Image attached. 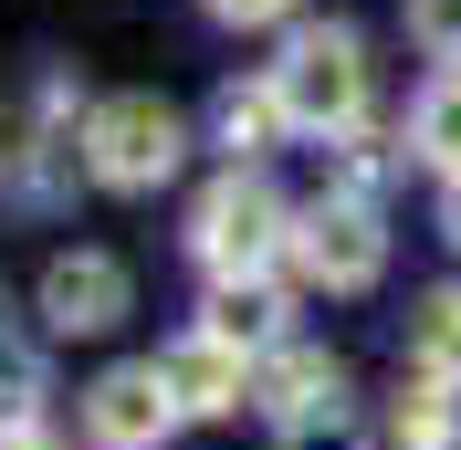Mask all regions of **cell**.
Listing matches in <instances>:
<instances>
[{
    "instance_id": "30bf717a",
    "label": "cell",
    "mask_w": 461,
    "mask_h": 450,
    "mask_svg": "<svg viewBox=\"0 0 461 450\" xmlns=\"http://www.w3.org/2000/svg\"><path fill=\"white\" fill-rule=\"evenodd\" d=\"M273 314H284V304H273L262 283H221V293H210V336L241 346V356H273V336H284Z\"/></svg>"
},
{
    "instance_id": "3957f363",
    "label": "cell",
    "mask_w": 461,
    "mask_h": 450,
    "mask_svg": "<svg viewBox=\"0 0 461 450\" xmlns=\"http://www.w3.org/2000/svg\"><path fill=\"white\" fill-rule=\"evenodd\" d=\"M178 158H189V126H178L158 94H105V105L85 115V168L105 178V189H158Z\"/></svg>"
},
{
    "instance_id": "7c38bea8",
    "label": "cell",
    "mask_w": 461,
    "mask_h": 450,
    "mask_svg": "<svg viewBox=\"0 0 461 450\" xmlns=\"http://www.w3.org/2000/svg\"><path fill=\"white\" fill-rule=\"evenodd\" d=\"M420 366H430L440 388H461V283L420 304Z\"/></svg>"
},
{
    "instance_id": "2e32d148",
    "label": "cell",
    "mask_w": 461,
    "mask_h": 450,
    "mask_svg": "<svg viewBox=\"0 0 461 450\" xmlns=\"http://www.w3.org/2000/svg\"><path fill=\"white\" fill-rule=\"evenodd\" d=\"M0 450H53V440H42V429H0Z\"/></svg>"
},
{
    "instance_id": "9a60e30c",
    "label": "cell",
    "mask_w": 461,
    "mask_h": 450,
    "mask_svg": "<svg viewBox=\"0 0 461 450\" xmlns=\"http://www.w3.org/2000/svg\"><path fill=\"white\" fill-rule=\"evenodd\" d=\"M200 11H210V22H241V32H262V22H284L294 0H200Z\"/></svg>"
},
{
    "instance_id": "8fae6325",
    "label": "cell",
    "mask_w": 461,
    "mask_h": 450,
    "mask_svg": "<svg viewBox=\"0 0 461 450\" xmlns=\"http://www.w3.org/2000/svg\"><path fill=\"white\" fill-rule=\"evenodd\" d=\"M409 137H420V158H430L440 178H461V74H440V85L420 94V115H409Z\"/></svg>"
},
{
    "instance_id": "4fadbf2b",
    "label": "cell",
    "mask_w": 461,
    "mask_h": 450,
    "mask_svg": "<svg viewBox=\"0 0 461 450\" xmlns=\"http://www.w3.org/2000/svg\"><path fill=\"white\" fill-rule=\"evenodd\" d=\"M451 440V388L420 377V398H399V450H440Z\"/></svg>"
},
{
    "instance_id": "5bb4252c",
    "label": "cell",
    "mask_w": 461,
    "mask_h": 450,
    "mask_svg": "<svg viewBox=\"0 0 461 450\" xmlns=\"http://www.w3.org/2000/svg\"><path fill=\"white\" fill-rule=\"evenodd\" d=\"M409 42L440 63H461V0H409Z\"/></svg>"
},
{
    "instance_id": "e0dca14e",
    "label": "cell",
    "mask_w": 461,
    "mask_h": 450,
    "mask_svg": "<svg viewBox=\"0 0 461 450\" xmlns=\"http://www.w3.org/2000/svg\"><path fill=\"white\" fill-rule=\"evenodd\" d=\"M440 220H451V241H461V178H451V199H440Z\"/></svg>"
},
{
    "instance_id": "6da1fadb",
    "label": "cell",
    "mask_w": 461,
    "mask_h": 450,
    "mask_svg": "<svg viewBox=\"0 0 461 450\" xmlns=\"http://www.w3.org/2000/svg\"><path fill=\"white\" fill-rule=\"evenodd\" d=\"M273 94H284V115L304 137H346L367 115V42L346 22H304L284 42V63H273Z\"/></svg>"
},
{
    "instance_id": "9c48e42d",
    "label": "cell",
    "mask_w": 461,
    "mask_h": 450,
    "mask_svg": "<svg viewBox=\"0 0 461 450\" xmlns=\"http://www.w3.org/2000/svg\"><path fill=\"white\" fill-rule=\"evenodd\" d=\"M210 126H221V147H230V158H262V147L284 137L294 115H284V94H273V74H262V85H230Z\"/></svg>"
},
{
    "instance_id": "ba28073f",
    "label": "cell",
    "mask_w": 461,
    "mask_h": 450,
    "mask_svg": "<svg viewBox=\"0 0 461 450\" xmlns=\"http://www.w3.org/2000/svg\"><path fill=\"white\" fill-rule=\"evenodd\" d=\"M262 409H273V419H284V429H336V398H346V377H336V366H325V356H304V346H273V366H262Z\"/></svg>"
},
{
    "instance_id": "52a82bcc",
    "label": "cell",
    "mask_w": 461,
    "mask_h": 450,
    "mask_svg": "<svg viewBox=\"0 0 461 450\" xmlns=\"http://www.w3.org/2000/svg\"><path fill=\"white\" fill-rule=\"evenodd\" d=\"M158 377H168V398H178V409H200V419L252 398V377H241V346H221L210 325H200L189 346H168V356H158Z\"/></svg>"
},
{
    "instance_id": "277c9868",
    "label": "cell",
    "mask_w": 461,
    "mask_h": 450,
    "mask_svg": "<svg viewBox=\"0 0 461 450\" xmlns=\"http://www.w3.org/2000/svg\"><path fill=\"white\" fill-rule=\"evenodd\" d=\"M294 262H304V283H325V293L377 283V262H388L377 210H367V199H315V210L294 220Z\"/></svg>"
},
{
    "instance_id": "8992f818",
    "label": "cell",
    "mask_w": 461,
    "mask_h": 450,
    "mask_svg": "<svg viewBox=\"0 0 461 450\" xmlns=\"http://www.w3.org/2000/svg\"><path fill=\"white\" fill-rule=\"evenodd\" d=\"M115 314H126V262L63 252L53 273H42V325H53V336H105Z\"/></svg>"
},
{
    "instance_id": "5b68a950",
    "label": "cell",
    "mask_w": 461,
    "mask_h": 450,
    "mask_svg": "<svg viewBox=\"0 0 461 450\" xmlns=\"http://www.w3.org/2000/svg\"><path fill=\"white\" fill-rule=\"evenodd\" d=\"M85 429H95L105 450H158V440L178 429V398H168L158 366H105L95 398H85Z\"/></svg>"
},
{
    "instance_id": "7a4b0ae2",
    "label": "cell",
    "mask_w": 461,
    "mask_h": 450,
    "mask_svg": "<svg viewBox=\"0 0 461 450\" xmlns=\"http://www.w3.org/2000/svg\"><path fill=\"white\" fill-rule=\"evenodd\" d=\"M189 252H200L221 283H262V262H273V252H294L284 199L262 189V178H241V168H230L221 189H210L200 210H189Z\"/></svg>"
}]
</instances>
